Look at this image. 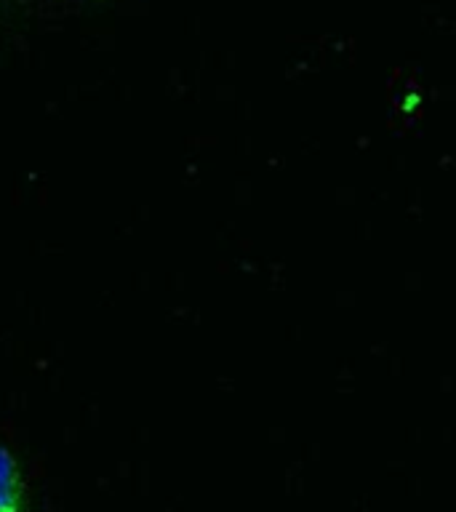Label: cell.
Listing matches in <instances>:
<instances>
[{
    "mask_svg": "<svg viewBox=\"0 0 456 512\" xmlns=\"http://www.w3.org/2000/svg\"><path fill=\"white\" fill-rule=\"evenodd\" d=\"M27 480L14 451L0 443V512H27Z\"/></svg>",
    "mask_w": 456,
    "mask_h": 512,
    "instance_id": "obj_1",
    "label": "cell"
}]
</instances>
